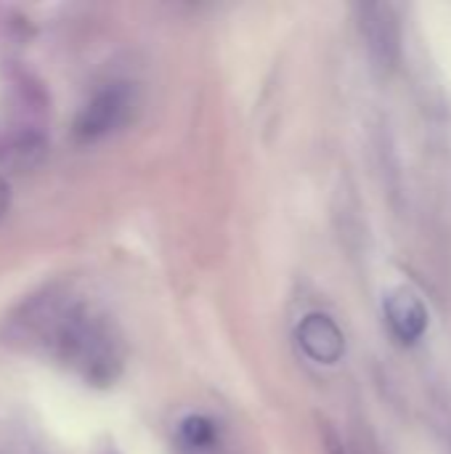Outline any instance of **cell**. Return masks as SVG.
<instances>
[{
	"mask_svg": "<svg viewBox=\"0 0 451 454\" xmlns=\"http://www.w3.org/2000/svg\"><path fill=\"white\" fill-rule=\"evenodd\" d=\"M16 348L48 356L90 386H112L122 375L125 346L114 322L66 287L27 298L8 319Z\"/></svg>",
	"mask_w": 451,
	"mask_h": 454,
	"instance_id": "obj_1",
	"label": "cell"
},
{
	"mask_svg": "<svg viewBox=\"0 0 451 454\" xmlns=\"http://www.w3.org/2000/svg\"><path fill=\"white\" fill-rule=\"evenodd\" d=\"M359 29L377 64L393 67L401 56V29L391 5L367 3L359 5Z\"/></svg>",
	"mask_w": 451,
	"mask_h": 454,
	"instance_id": "obj_3",
	"label": "cell"
},
{
	"mask_svg": "<svg viewBox=\"0 0 451 454\" xmlns=\"http://www.w3.org/2000/svg\"><path fill=\"white\" fill-rule=\"evenodd\" d=\"M181 439L189 450H210L215 444V426L202 415L186 418L181 423Z\"/></svg>",
	"mask_w": 451,
	"mask_h": 454,
	"instance_id": "obj_6",
	"label": "cell"
},
{
	"mask_svg": "<svg viewBox=\"0 0 451 454\" xmlns=\"http://www.w3.org/2000/svg\"><path fill=\"white\" fill-rule=\"evenodd\" d=\"M130 112V90L125 85H106L98 90L74 120V136L80 141H96L117 130Z\"/></svg>",
	"mask_w": 451,
	"mask_h": 454,
	"instance_id": "obj_2",
	"label": "cell"
},
{
	"mask_svg": "<svg viewBox=\"0 0 451 454\" xmlns=\"http://www.w3.org/2000/svg\"><path fill=\"white\" fill-rule=\"evenodd\" d=\"M385 322L401 343H417L428 330V311L409 290H391L383 301Z\"/></svg>",
	"mask_w": 451,
	"mask_h": 454,
	"instance_id": "obj_5",
	"label": "cell"
},
{
	"mask_svg": "<svg viewBox=\"0 0 451 454\" xmlns=\"http://www.w3.org/2000/svg\"><path fill=\"white\" fill-rule=\"evenodd\" d=\"M8 205H11V189H8V184L0 178V218L5 215Z\"/></svg>",
	"mask_w": 451,
	"mask_h": 454,
	"instance_id": "obj_7",
	"label": "cell"
},
{
	"mask_svg": "<svg viewBox=\"0 0 451 454\" xmlns=\"http://www.w3.org/2000/svg\"><path fill=\"white\" fill-rule=\"evenodd\" d=\"M298 346L300 351L319 364H338L346 354V335L338 322L327 314H308L298 325Z\"/></svg>",
	"mask_w": 451,
	"mask_h": 454,
	"instance_id": "obj_4",
	"label": "cell"
}]
</instances>
